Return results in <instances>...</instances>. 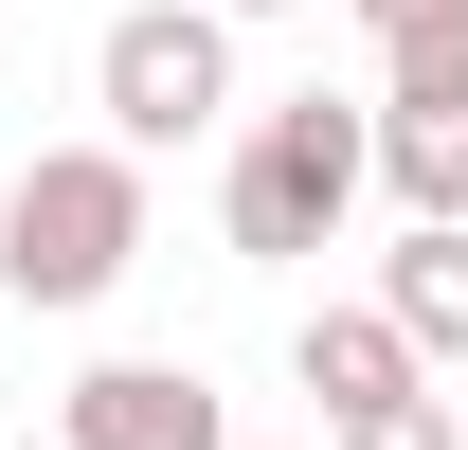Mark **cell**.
<instances>
[{
    "mask_svg": "<svg viewBox=\"0 0 468 450\" xmlns=\"http://www.w3.org/2000/svg\"><path fill=\"white\" fill-rule=\"evenodd\" d=\"M378 37V109H468V0H414V18H360Z\"/></svg>",
    "mask_w": 468,
    "mask_h": 450,
    "instance_id": "cell-7",
    "label": "cell"
},
{
    "mask_svg": "<svg viewBox=\"0 0 468 450\" xmlns=\"http://www.w3.org/2000/svg\"><path fill=\"white\" fill-rule=\"evenodd\" d=\"M0 450H18V433H0ZM37 450H72V433H37Z\"/></svg>",
    "mask_w": 468,
    "mask_h": 450,
    "instance_id": "cell-12",
    "label": "cell"
},
{
    "mask_svg": "<svg viewBox=\"0 0 468 450\" xmlns=\"http://www.w3.org/2000/svg\"><path fill=\"white\" fill-rule=\"evenodd\" d=\"M324 450H468V396H397V414H343Z\"/></svg>",
    "mask_w": 468,
    "mask_h": 450,
    "instance_id": "cell-9",
    "label": "cell"
},
{
    "mask_svg": "<svg viewBox=\"0 0 468 450\" xmlns=\"http://www.w3.org/2000/svg\"><path fill=\"white\" fill-rule=\"evenodd\" d=\"M378 306L414 325V360H468V217H397V252H378Z\"/></svg>",
    "mask_w": 468,
    "mask_h": 450,
    "instance_id": "cell-6",
    "label": "cell"
},
{
    "mask_svg": "<svg viewBox=\"0 0 468 450\" xmlns=\"http://www.w3.org/2000/svg\"><path fill=\"white\" fill-rule=\"evenodd\" d=\"M289 379L324 396V433H343V414L432 396V360H414V325H397V306H306V325H289Z\"/></svg>",
    "mask_w": 468,
    "mask_h": 450,
    "instance_id": "cell-5",
    "label": "cell"
},
{
    "mask_svg": "<svg viewBox=\"0 0 468 450\" xmlns=\"http://www.w3.org/2000/svg\"><path fill=\"white\" fill-rule=\"evenodd\" d=\"M360 180H378V109H324V91L234 109V145H217V234L252 252V271H306V252L360 217Z\"/></svg>",
    "mask_w": 468,
    "mask_h": 450,
    "instance_id": "cell-1",
    "label": "cell"
},
{
    "mask_svg": "<svg viewBox=\"0 0 468 450\" xmlns=\"http://www.w3.org/2000/svg\"><path fill=\"white\" fill-rule=\"evenodd\" d=\"M144 271V145H37V163L0 180V288L18 306H109Z\"/></svg>",
    "mask_w": 468,
    "mask_h": 450,
    "instance_id": "cell-2",
    "label": "cell"
},
{
    "mask_svg": "<svg viewBox=\"0 0 468 450\" xmlns=\"http://www.w3.org/2000/svg\"><path fill=\"white\" fill-rule=\"evenodd\" d=\"M378 180L397 217H468V109H378Z\"/></svg>",
    "mask_w": 468,
    "mask_h": 450,
    "instance_id": "cell-8",
    "label": "cell"
},
{
    "mask_svg": "<svg viewBox=\"0 0 468 450\" xmlns=\"http://www.w3.org/2000/svg\"><path fill=\"white\" fill-rule=\"evenodd\" d=\"M360 18H414V0H360Z\"/></svg>",
    "mask_w": 468,
    "mask_h": 450,
    "instance_id": "cell-11",
    "label": "cell"
},
{
    "mask_svg": "<svg viewBox=\"0 0 468 450\" xmlns=\"http://www.w3.org/2000/svg\"><path fill=\"white\" fill-rule=\"evenodd\" d=\"M217 18H234V37H252V18H306V0H217Z\"/></svg>",
    "mask_w": 468,
    "mask_h": 450,
    "instance_id": "cell-10",
    "label": "cell"
},
{
    "mask_svg": "<svg viewBox=\"0 0 468 450\" xmlns=\"http://www.w3.org/2000/svg\"><path fill=\"white\" fill-rule=\"evenodd\" d=\"M90 109H109V145H217L234 126V18L217 0H126L109 37H90Z\"/></svg>",
    "mask_w": 468,
    "mask_h": 450,
    "instance_id": "cell-3",
    "label": "cell"
},
{
    "mask_svg": "<svg viewBox=\"0 0 468 450\" xmlns=\"http://www.w3.org/2000/svg\"><path fill=\"white\" fill-rule=\"evenodd\" d=\"M55 433L72 450H234V414H217L198 360H90V379L55 396Z\"/></svg>",
    "mask_w": 468,
    "mask_h": 450,
    "instance_id": "cell-4",
    "label": "cell"
}]
</instances>
